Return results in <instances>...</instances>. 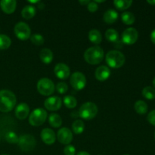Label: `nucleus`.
I'll return each instance as SVG.
<instances>
[{
    "label": "nucleus",
    "instance_id": "nucleus-1",
    "mask_svg": "<svg viewBox=\"0 0 155 155\" xmlns=\"http://www.w3.org/2000/svg\"><path fill=\"white\" fill-rule=\"evenodd\" d=\"M17 103L15 94L8 89L0 90V111L9 112L14 109Z\"/></svg>",
    "mask_w": 155,
    "mask_h": 155
},
{
    "label": "nucleus",
    "instance_id": "nucleus-2",
    "mask_svg": "<svg viewBox=\"0 0 155 155\" xmlns=\"http://www.w3.org/2000/svg\"><path fill=\"white\" fill-rule=\"evenodd\" d=\"M85 61L89 64H98L104 58V51L100 46H92L84 53Z\"/></svg>",
    "mask_w": 155,
    "mask_h": 155
},
{
    "label": "nucleus",
    "instance_id": "nucleus-3",
    "mask_svg": "<svg viewBox=\"0 0 155 155\" xmlns=\"http://www.w3.org/2000/svg\"><path fill=\"white\" fill-rule=\"evenodd\" d=\"M106 63L112 68H120L124 64L126 58L121 51L117 50H112L107 52L105 57Z\"/></svg>",
    "mask_w": 155,
    "mask_h": 155
},
{
    "label": "nucleus",
    "instance_id": "nucleus-4",
    "mask_svg": "<svg viewBox=\"0 0 155 155\" xmlns=\"http://www.w3.org/2000/svg\"><path fill=\"white\" fill-rule=\"evenodd\" d=\"M98 114V107L93 102H86L80 107L79 110V115L83 119L89 120L93 119Z\"/></svg>",
    "mask_w": 155,
    "mask_h": 155
},
{
    "label": "nucleus",
    "instance_id": "nucleus-5",
    "mask_svg": "<svg viewBox=\"0 0 155 155\" xmlns=\"http://www.w3.org/2000/svg\"><path fill=\"white\" fill-rule=\"evenodd\" d=\"M46 110L42 108H36L30 114L29 123L33 127H39L45 123L47 119Z\"/></svg>",
    "mask_w": 155,
    "mask_h": 155
},
{
    "label": "nucleus",
    "instance_id": "nucleus-6",
    "mask_svg": "<svg viewBox=\"0 0 155 155\" xmlns=\"http://www.w3.org/2000/svg\"><path fill=\"white\" fill-rule=\"evenodd\" d=\"M37 89L41 95L48 96L54 93V84L50 79L42 78L38 81Z\"/></svg>",
    "mask_w": 155,
    "mask_h": 155
},
{
    "label": "nucleus",
    "instance_id": "nucleus-7",
    "mask_svg": "<svg viewBox=\"0 0 155 155\" xmlns=\"http://www.w3.org/2000/svg\"><path fill=\"white\" fill-rule=\"evenodd\" d=\"M20 148L24 152H29L33 151L36 146L35 138L31 135H24L19 138L18 140Z\"/></svg>",
    "mask_w": 155,
    "mask_h": 155
},
{
    "label": "nucleus",
    "instance_id": "nucleus-8",
    "mask_svg": "<svg viewBox=\"0 0 155 155\" xmlns=\"http://www.w3.org/2000/svg\"><path fill=\"white\" fill-rule=\"evenodd\" d=\"M71 86L75 90L80 91L85 88L86 85V78L81 72H74L72 74L70 80Z\"/></svg>",
    "mask_w": 155,
    "mask_h": 155
},
{
    "label": "nucleus",
    "instance_id": "nucleus-9",
    "mask_svg": "<svg viewBox=\"0 0 155 155\" xmlns=\"http://www.w3.org/2000/svg\"><path fill=\"white\" fill-rule=\"evenodd\" d=\"M15 33L21 40H27L30 37L31 30L30 27L24 22H19L15 25Z\"/></svg>",
    "mask_w": 155,
    "mask_h": 155
},
{
    "label": "nucleus",
    "instance_id": "nucleus-10",
    "mask_svg": "<svg viewBox=\"0 0 155 155\" xmlns=\"http://www.w3.org/2000/svg\"><path fill=\"white\" fill-rule=\"evenodd\" d=\"M139 38V33L136 28L130 27L124 31L122 34V41L127 45H133Z\"/></svg>",
    "mask_w": 155,
    "mask_h": 155
},
{
    "label": "nucleus",
    "instance_id": "nucleus-11",
    "mask_svg": "<svg viewBox=\"0 0 155 155\" xmlns=\"http://www.w3.org/2000/svg\"><path fill=\"white\" fill-rule=\"evenodd\" d=\"M58 140L63 145H70L73 140V134L71 133V130L68 128L64 127V128L60 129L58 132L57 134Z\"/></svg>",
    "mask_w": 155,
    "mask_h": 155
},
{
    "label": "nucleus",
    "instance_id": "nucleus-12",
    "mask_svg": "<svg viewBox=\"0 0 155 155\" xmlns=\"http://www.w3.org/2000/svg\"><path fill=\"white\" fill-rule=\"evenodd\" d=\"M44 105L47 110H51V111H55L61 107L62 101L59 97L51 96L45 99Z\"/></svg>",
    "mask_w": 155,
    "mask_h": 155
},
{
    "label": "nucleus",
    "instance_id": "nucleus-13",
    "mask_svg": "<svg viewBox=\"0 0 155 155\" xmlns=\"http://www.w3.org/2000/svg\"><path fill=\"white\" fill-rule=\"evenodd\" d=\"M54 72L56 77L61 80H66L69 77L71 71H70L69 67L67 64L63 63L57 64L54 67Z\"/></svg>",
    "mask_w": 155,
    "mask_h": 155
},
{
    "label": "nucleus",
    "instance_id": "nucleus-14",
    "mask_svg": "<svg viewBox=\"0 0 155 155\" xmlns=\"http://www.w3.org/2000/svg\"><path fill=\"white\" fill-rule=\"evenodd\" d=\"M41 139H42V142L46 145H52L54 143L56 140V136L54 134V132L52 130L48 128L43 129L41 132Z\"/></svg>",
    "mask_w": 155,
    "mask_h": 155
},
{
    "label": "nucleus",
    "instance_id": "nucleus-15",
    "mask_svg": "<svg viewBox=\"0 0 155 155\" xmlns=\"http://www.w3.org/2000/svg\"><path fill=\"white\" fill-rule=\"evenodd\" d=\"M30 113V107L27 104L23 102L18 104L15 109V116L19 120H24L28 117Z\"/></svg>",
    "mask_w": 155,
    "mask_h": 155
},
{
    "label": "nucleus",
    "instance_id": "nucleus-16",
    "mask_svg": "<svg viewBox=\"0 0 155 155\" xmlns=\"http://www.w3.org/2000/svg\"><path fill=\"white\" fill-rule=\"evenodd\" d=\"M110 71L109 68L102 65V66L98 67L96 69L95 73V78L99 81H105L110 77Z\"/></svg>",
    "mask_w": 155,
    "mask_h": 155
},
{
    "label": "nucleus",
    "instance_id": "nucleus-17",
    "mask_svg": "<svg viewBox=\"0 0 155 155\" xmlns=\"http://www.w3.org/2000/svg\"><path fill=\"white\" fill-rule=\"evenodd\" d=\"M0 6L5 14H12L15 12L17 7V2L15 0H2Z\"/></svg>",
    "mask_w": 155,
    "mask_h": 155
},
{
    "label": "nucleus",
    "instance_id": "nucleus-18",
    "mask_svg": "<svg viewBox=\"0 0 155 155\" xmlns=\"http://www.w3.org/2000/svg\"><path fill=\"white\" fill-rule=\"evenodd\" d=\"M103 18H104V22L107 24H114L118 19V13L114 9H109L104 12Z\"/></svg>",
    "mask_w": 155,
    "mask_h": 155
},
{
    "label": "nucleus",
    "instance_id": "nucleus-19",
    "mask_svg": "<svg viewBox=\"0 0 155 155\" xmlns=\"http://www.w3.org/2000/svg\"><path fill=\"white\" fill-rule=\"evenodd\" d=\"M39 58L41 61L45 64H50L53 60V52L49 49V48H42L39 54Z\"/></svg>",
    "mask_w": 155,
    "mask_h": 155
},
{
    "label": "nucleus",
    "instance_id": "nucleus-20",
    "mask_svg": "<svg viewBox=\"0 0 155 155\" xmlns=\"http://www.w3.org/2000/svg\"><path fill=\"white\" fill-rule=\"evenodd\" d=\"M89 39L92 43L98 45L101 43V40H102L101 33L96 29H92L89 33Z\"/></svg>",
    "mask_w": 155,
    "mask_h": 155
},
{
    "label": "nucleus",
    "instance_id": "nucleus-21",
    "mask_svg": "<svg viewBox=\"0 0 155 155\" xmlns=\"http://www.w3.org/2000/svg\"><path fill=\"white\" fill-rule=\"evenodd\" d=\"M36 15V8L33 5H26L21 12V16L26 20L33 18Z\"/></svg>",
    "mask_w": 155,
    "mask_h": 155
},
{
    "label": "nucleus",
    "instance_id": "nucleus-22",
    "mask_svg": "<svg viewBox=\"0 0 155 155\" xmlns=\"http://www.w3.org/2000/svg\"><path fill=\"white\" fill-rule=\"evenodd\" d=\"M133 4V1L131 0H115L114 1V5L115 7L120 11H124L129 8Z\"/></svg>",
    "mask_w": 155,
    "mask_h": 155
},
{
    "label": "nucleus",
    "instance_id": "nucleus-23",
    "mask_svg": "<svg viewBox=\"0 0 155 155\" xmlns=\"http://www.w3.org/2000/svg\"><path fill=\"white\" fill-rule=\"evenodd\" d=\"M49 124L54 128H58L62 124V119L57 114H51L48 117Z\"/></svg>",
    "mask_w": 155,
    "mask_h": 155
},
{
    "label": "nucleus",
    "instance_id": "nucleus-24",
    "mask_svg": "<svg viewBox=\"0 0 155 155\" xmlns=\"http://www.w3.org/2000/svg\"><path fill=\"white\" fill-rule=\"evenodd\" d=\"M135 110L139 114H145L148 111V104L146 102L142 100H139L135 103Z\"/></svg>",
    "mask_w": 155,
    "mask_h": 155
},
{
    "label": "nucleus",
    "instance_id": "nucleus-25",
    "mask_svg": "<svg viewBox=\"0 0 155 155\" xmlns=\"http://www.w3.org/2000/svg\"><path fill=\"white\" fill-rule=\"evenodd\" d=\"M105 37L106 39L110 42H117L119 41L118 33L114 29H108L105 33Z\"/></svg>",
    "mask_w": 155,
    "mask_h": 155
},
{
    "label": "nucleus",
    "instance_id": "nucleus-26",
    "mask_svg": "<svg viewBox=\"0 0 155 155\" xmlns=\"http://www.w3.org/2000/svg\"><path fill=\"white\" fill-rule=\"evenodd\" d=\"M121 19L122 21L127 25H132L135 22L134 15L130 12H125L121 15Z\"/></svg>",
    "mask_w": 155,
    "mask_h": 155
},
{
    "label": "nucleus",
    "instance_id": "nucleus-27",
    "mask_svg": "<svg viewBox=\"0 0 155 155\" xmlns=\"http://www.w3.org/2000/svg\"><path fill=\"white\" fill-rule=\"evenodd\" d=\"M72 129L74 133H76V134H81V133L84 131V123H83V121H82L81 120H75L73 123Z\"/></svg>",
    "mask_w": 155,
    "mask_h": 155
},
{
    "label": "nucleus",
    "instance_id": "nucleus-28",
    "mask_svg": "<svg viewBox=\"0 0 155 155\" xmlns=\"http://www.w3.org/2000/svg\"><path fill=\"white\" fill-rule=\"evenodd\" d=\"M64 104L68 108H74L77 104V101L74 96L71 95H66L63 99Z\"/></svg>",
    "mask_w": 155,
    "mask_h": 155
},
{
    "label": "nucleus",
    "instance_id": "nucleus-29",
    "mask_svg": "<svg viewBox=\"0 0 155 155\" xmlns=\"http://www.w3.org/2000/svg\"><path fill=\"white\" fill-rule=\"evenodd\" d=\"M12 40L8 36L5 34H0V49H7L10 47Z\"/></svg>",
    "mask_w": 155,
    "mask_h": 155
},
{
    "label": "nucleus",
    "instance_id": "nucleus-30",
    "mask_svg": "<svg viewBox=\"0 0 155 155\" xmlns=\"http://www.w3.org/2000/svg\"><path fill=\"white\" fill-rule=\"evenodd\" d=\"M142 95L148 100H153L155 98V89L151 86H146L142 90Z\"/></svg>",
    "mask_w": 155,
    "mask_h": 155
},
{
    "label": "nucleus",
    "instance_id": "nucleus-31",
    "mask_svg": "<svg viewBox=\"0 0 155 155\" xmlns=\"http://www.w3.org/2000/svg\"><path fill=\"white\" fill-rule=\"evenodd\" d=\"M30 40L33 42V44L36 45H42L44 43V39L43 36L40 34H33L30 36Z\"/></svg>",
    "mask_w": 155,
    "mask_h": 155
},
{
    "label": "nucleus",
    "instance_id": "nucleus-32",
    "mask_svg": "<svg viewBox=\"0 0 155 155\" xmlns=\"http://www.w3.org/2000/svg\"><path fill=\"white\" fill-rule=\"evenodd\" d=\"M5 139L9 143L15 144L18 142L19 140V137L17 136V134L14 132H8V133H6L5 135Z\"/></svg>",
    "mask_w": 155,
    "mask_h": 155
},
{
    "label": "nucleus",
    "instance_id": "nucleus-33",
    "mask_svg": "<svg viewBox=\"0 0 155 155\" xmlns=\"http://www.w3.org/2000/svg\"><path fill=\"white\" fill-rule=\"evenodd\" d=\"M56 89H57V91L58 93L64 94L68 92V86L65 83H64V82H61V83H58L57 84Z\"/></svg>",
    "mask_w": 155,
    "mask_h": 155
},
{
    "label": "nucleus",
    "instance_id": "nucleus-34",
    "mask_svg": "<svg viewBox=\"0 0 155 155\" xmlns=\"http://www.w3.org/2000/svg\"><path fill=\"white\" fill-rule=\"evenodd\" d=\"M64 153L65 155H75L76 149L73 145H68L64 148Z\"/></svg>",
    "mask_w": 155,
    "mask_h": 155
},
{
    "label": "nucleus",
    "instance_id": "nucleus-35",
    "mask_svg": "<svg viewBox=\"0 0 155 155\" xmlns=\"http://www.w3.org/2000/svg\"><path fill=\"white\" fill-rule=\"evenodd\" d=\"M98 8V5L95 2H90L89 4L87 5V9L92 13L96 12Z\"/></svg>",
    "mask_w": 155,
    "mask_h": 155
},
{
    "label": "nucleus",
    "instance_id": "nucleus-36",
    "mask_svg": "<svg viewBox=\"0 0 155 155\" xmlns=\"http://www.w3.org/2000/svg\"><path fill=\"white\" fill-rule=\"evenodd\" d=\"M147 119H148V121L150 124L155 126V110H151V111L148 114Z\"/></svg>",
    "mask_w": 155,
    "mask_h": 155
},
{
    "label": "nucleus",
    "instance_id": "nucleus-37",
    "mask_svg": "<svg viewBox=\"0 0 155 155\" xmlns=\"http://www.w3.org/2000/svg\"><path fill=\"white\" fill-rule=\"evenodd\" d=\"M151 40L153 43L155 44V29L151 33Z\"/></svg>",
    "mask_w": 155,
    "mask_h": 155
},
{
    "label": "nucleus",
    "instance_id": "nucleus-38",
    "mask_svg": "<svg viewBox=\"0 0 155 155\" xmlns=\"http://www.w3.org/2000/svg\"><path fill=\"white\" fill-rule=\"evenodd\" d=\"M91 1H89V0H87V1H82V0H80V1H79V2H80L82 5H87Z\"/></svg>",
    "mask_w": 155,
    "mask_h": 155
},
{
    "label": "nucleus",
    "instance_id": "nucleus-39",
    "mask_svg": "<svg viewBox=\"0 0 155 155\" xmlns=\"http://www.w3.org/2000/svg\"><path fill=\"white\" fill-rule=\"evenodd\" d=\"M77 155H90L86 151H80L79 153H77Z\"/></svg>",
    "mask_w": 155,
    "mask_h": 155
},
{
    "label": "nucleus",
    "instance_id": "nucleus-40",
    "mask_svg": "<svg viewBox=\"0 0 155 155\" xmlns=\"http://www.w3.org/2000/svg\"><path fill=\"white\" fill-rule=\"evenodd\" d=\"M148 3H149V4L153 5H155V1H149V0H148Z\"/></svg>",
    "mask_w": 155,
    "mask_h": 155
},
{
    "label": "nucleus",
    "instance_id": "nucleus-41",
    "mask_svg": "<svg viewBox=\"0 0 155 155\" xmlns=\"http://www.w3.org/2000/svg\"><path fill=\"white\" fill-rule=\"evenodd\" d=\"M28 2L29 3H35V4H36V3L39 2V1H29L28 0Z\"/></svg>",
    "mask_w": 155,
    "mask_h": 155
},
{
    "label": "nucleus",
    "instance_id": "nucleus-42",
    "mask_svg": "<svg viewBox=\"0 0 155 155\" xmlns=\"http://www.w3.org/2000/svg\"><path fill=\"white\" fill-rule=\"evenodd\" d=\"M152 83H153V86H154V87L155 88V77H154V80H153V82H152Z\"/></svg>",
    "mask_w": 155,
    "mask_h": 155
},
{
    "label": "nucleus",
    "instance_id": "nucleus-43",
    "mask_svg": "<svg viewBox=\"0 0 155 155\" xmlns=\"http://www.w3.org/2000/svg\"><path fill=\"white\" fill-rule=\"evenodd\" d=\"M124 155H130V154H124Z\"/></svg>",
    "mask_w": 155,
    "mask_h": 155
},
{
    "label": "nucleus",
    "instance_id": "nucleus-44",
    "mask_svg": "<svg viewBox=\"0 0 155 155\" xmlns=\"http://www.w3.org/2000/svg\"><path fill=\"white\" fill-rule=\"evenodd\" d=\"M154 138H155V133H154Z\"/></svg>",
    "mask_w": 155,
    "mask_h": 155
},
{
    "label": "nucleus",
    "instance_id": "nucleus-45",
    "mask_svg": "<svg viewBox=\"0 0 155 155\" xmlns=\"http://www.w3.org/2000/svg\"><path fill=\"white\" fill-rule=\"evenodd\" d=\"M2 155H8V154H2Z\"/></svg>",
    "mask_w": 155,
    "mask_h": 155
}]
</instances>
